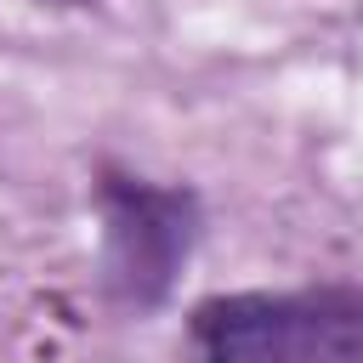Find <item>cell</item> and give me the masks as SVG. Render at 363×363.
<instances>
[{
	"instance_id": "6da1fadb",
	"label": "cell",
	"mask_w": 363,
	"mask_h": 363,
	"mask_svg": "<svg viewBox=\"0 0 363 363\" xmlns=\"http://www.w3.org/2000/svg\"><path fill=\"white\" fill-rule=\"evenodd\" d=\"M193 363H363V295H227L193 312Z\"/></svg>"
},
{
	"instance_id": "7a4b0ae2",
	"label": "cell",
	"mask_w": 363,
	"mask_h": 363,
	"mask_svg": "<svg viewBox=\"0 0 363 363\" xmlns=\"http://www.w3.org/2000/svg\"><path fill=\"white\" fill-rule=\"evenodd\" d=\"M102 278L130 306H159L199 244V199L136 176L102 182Z\"/></svg>"
},
{
	"instance_id": "3957f363",
	"label": "cell",
	"mask_w": 363,
	"mask_h": 363,
	"mask_svg": "<svg viewBox=\"0 0 363 363\" xmlns=\"http://www.w3.org/2000/svg\"><path fill=\"white\" fill-rule=\"evenodd\" d=\"M62 6H85V0H62Z\"/></svg>"
}]
</instances>
